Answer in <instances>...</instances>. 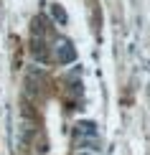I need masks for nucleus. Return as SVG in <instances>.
Masks as SVG:
<instances>
[{
	"label": "nucleus",
	"instance_id": "nucleus-1",
	"mask_svg": "<svg viewBox=\"0 0 150 155\" xmlns=\"http://www.w3.org/2000/svg\"><path fill=\"white\" fill-rule=\"evenodd\" d=\"M56 54H58V59H61V61H71V59H74V51H71V46H69L66 41H58Z\"/></svg>",
	"mask_w": 150,
	"mask_h": 155
}]
</instances>
